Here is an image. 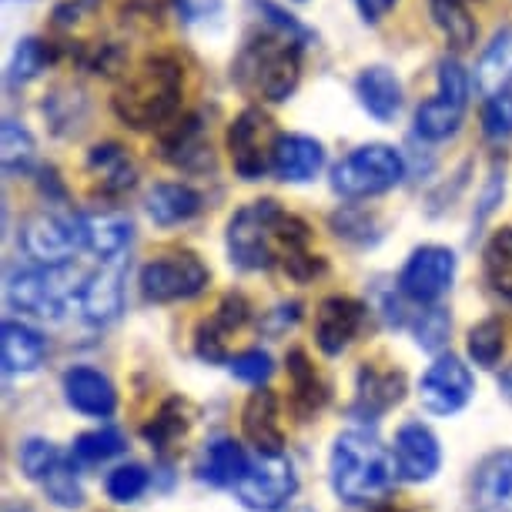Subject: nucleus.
Listing matches in <instances>:
<instances>
[{"label":"nucleus","mask_w":512,"mask_h":512,"mask_svg":"<svg viewBox=\"0 0 512 512\" xmlns=\"http://www.w3.org/2000/svg\"><path fill=\"white\" fill-rule=\"evenodd\" d=\"M44 492H47V499L61 509H81L84 506V492H81V486H77L74 469L67 466V462H61V466L44 479Z\"/></svg>","instance_id":"41"},{"label":"nucleus","mask_w":512,"mask_h":512,"mask_svg":"<svg viewBox=\"0 0 512 512\" xmlns=\"http://www.w3.org/2000/svg\"><path fill=\"white\" fill-rule=\"evenodd\" d=\"M302 47L305 41L265 24L262 31L245 37L235 64H231V81L245 98L282 104L292 98L302 81Z\"/></svg>","instance_id":"2"},{"label":"nucleus","mask_w":512,"mask_h":512,"mask_svg":"<svg viewBox=\"0 0 512 512\" xmlns=\"http://www.w3.org/2000/svg\"><path fill=\"white\" fill-rule=\"evenodd\" d=\"M469 355L482 369H492L502 359V325L496 318H486L469 332Z\"/></svg>","instance_id":"37"},{"label":"nucleus","mask_w":512,"mask_h":512,"mask_svg":"<svg viewBox=\"0 0 512 512\" xmlns=\"http://www.w3.org/2000/svg\"><path fill=\"white\" fill-rule=\"evenodd\" d=\"M355 98H359V104L375 121L389 124L402 111V81L389 67L372 64L355 77Z\"/></svg>","instance_id":"20"},{"label":"nucleus","mask_w":512,"mask_h":512,"mask_svg":"<svg viewBox=\"0 0 512 512\" xmlns=\"http://www.w3.org/2000/svg\"><path fill=\"white\" fill-rule=\"evenodd\" d=\"M17 459H21L24 476L34 479V482H41V486H44V479L64 462V456L57 452V446H54V442H47V439H27Z\"/></svg>","instance_id":"36"},{"label":"nucleus","mask_w":512,"mask_h":512,"mask_svg":"<svg viewBox=\"0 0 512 512\" xmlns=\"http://www.w3.org/2000/svg\"><path fill=\"white\" fill-rule=\"evenodd\" d=\"M472 372L469 365H462L456 355H442L429 365V372L419 382V399L429 412L436 415H456L459 409H466V402L472 399Z\"/></svg>","instance_id":"13"},{"label":"nucleus","mask_w":512,"mask_h":512,"mask_svg":"<svg viewBox=\"0 0 512 512\" xmlns=\"http://www.w3.org/2000/svg\"><path fill=\"white\" fill-rule=\"evenodd\" d=\"M231 375L241 382H251V385H262L268 375H272V359L268 352H245L238 359H231Z\"/></svg>","instance_id":"45"},{"label":"nucleus","mask_w":512,"mask_h":512,"mask_svg":"<svg viewBox=\"0 0 512 512\" xmlns=\"http://www.w3.org/2000/svg\"><path fill=\"white\" fill-rule=\"evenodd\" d=\"M365 322V305L349 295H332L315 312V342L325 355H342Z\"/></svg>","instance_id":"15"},{"label":"nucleus","mask_w":512,"mask_h":512,"mask_svg":"<svg viewBox=\"0 0 512 512\" xmlns=\"http://www.w3.org/2000/svg\"><path fill=\"white\" fill-rule=\"evenodd\" d=\"M429 11H432V21L446 41L456 47V51H466V47L476 44V21H472L466 0H429Z\"/></svg>","instance_id":"33"},{"label":"nucleus","mask_w":512,"mask_h":512,"mask_svg":"<svg viewBox=\"0 0 512 512\" xmlns=\"http://www.w3.org/2000/svg\"><path fill=\"white\" fill-rule=\"evenodd\" d=\"M185 94V67L171 54H151L124 74L121 88L114 91V114L134 131H151L171 121L181 108Z\"/></svg>","instance_id":"3"},{"label":"nucleus","mask_w":512,"mask_h":512,"mask_svg":"<svg viewBox=\"0 0 512 512\" xmlns=\"http://www.w3.org/2000/svg\"><path fill=\"white\" fill-rule=\"evenodd\" d=\"M64 395L77 412L94 415V419L111 415L114 405H118V392L108 382V375H101L98 369H84V365L64 375Z\"/></svg>","instance_id":"22"},{"label":"nucleus","mask_w":512,"mask_h":512,"mask_svg":"<svg viewBox=\"0 0 512 512\" xmlns=\"http://www.w3.org/2000/svg\"><path fill=\"white\" fill-rule=\"evenodd\" d=\"M148 489V472L141 466H121L108 476V496L114 502H134Z\"/></svg>","instance_id":"42"},{"label":"nucleus","mask_w":512,"mask_h":512,"mask_svg":"<svg viewBox=\"0 0 512 512\" xmlns=\"http://www.w3.org/2000/svg\"><path fill=\"white\" fill-rule=\"evenodd\" d=\"M7 512H31V509H27V506H11Z\"/></svg>","instance_id":"50"},{"label":"nucleus","mask_w":512,"mask_h":512,"mask_svg":"<svg viewBox=\"0 0 512 512\" xmlns=\"http://www.w3.org/2000/svg\"><path fill=\"white\" fill-rule=\"evenodd\" d=\"M469 104V74L456 57L439 64V91L415 111V131L425 141H446L459 131Z\"/></svg>","instance_id":"9"},{"label":"nucleus","mask_w":512,"mask_h":512,"mask_svg":"<svg viewBox=\"0 0 512 512\" xmlns=\"http://www.w3.org/2000/svg\"><path fill=\"white\" fill-rule=\"evenodd\" d=\"M77 4H81V7H98L101 0H77Z\"/></svg>","instance_id":"49"},{"label":"nucleus","mask_w":512,"mask_h":512,"mask_svg":"<svg viewBox=\"0 0 512 512\" xmlns=\"http://www.w3.org/2000/svg\"><path fill=\"white\" fill-rule=\"evenodd\" d=\"M121 449H124V439H121V432H114V429L84 432V436H77L74 442V456L81 462H104V459L118 456Z\"/></svg>","instance_id":"40"},{"label":"nucleus","mask_w":512,"mask_h":512,"mask_svg":"<svg viewBox=\"0 0 512 512\" xmlns=\"http://www.w3.org/2000/svg\"><path fill=\"white\" fill-rule=\"evenodd\" d=\"M312 231L302 218L288 215L275 198L251 201L228 221V255L245 272L282 265L285 275L308 282L322 272V258L308 251Z\"/></svg>","instance_id":"1"},{"label":"nucleus","mask_w":512,"mask_h":512,"mask_svg":"<svg viewBox=\"0 0 512 512\" xmlns=\"http://www.w3.org/2000/svg\"><path fill=\"white\" fill-rule=\"evenodd\" d=\"M248 302L241 295H228L225 302L215 308V315L205 318L198 328L195 349L205 362H225L228 359V345L231 338L241 332V325L248 322Z\"/></svg>","instance_id":"17"},{"label":"nucleus","mask_w":512,"mask_h":512,"mask_svg":"<svg viewBox=\"0 0 512 512\" xmlns=\"http://www.w3.org/2000/svg\"><path fill=\"white\" fill-rule=\"evenodd\" d=\"M479 512H512V452H496L476 472Z\"/></svg>","instance_id":"26"},{"label":"nucleus","mask_w":512,"mask_h":512,"mask_svg":"<svg viewBox=\"0 0 512 512\" xmlns=\"http://www.w3.org/2000/svg\"><path fill=\"white\" fill-rule=\"evenodd\" d=\"M161 158L171 161L175 168H185V171H205V168H211V161H215V151H211L205 121H201L198 114H191V118L178 121L175 128H171L161 138Z\"/></svg>","instance_id":"18"},{"label":"nucleus","mask_w":512,"mask_h":512,"mask_svg":"<svg viewBox=\"0 0 512 512\" xmlns=\"http://www.w3.org/2000/svg\"><path fill=\"white\" fill-rule=\"evenodd\" d=\"M88 275H77L74 268H47V265H24L11 268L7 275V298L14 308L31 312L37 318H61L67 305L77 302L81 285Z\"/></svg>","instance_id":"5"},{"label":"nucleus","mask_w":512,"mask_h":512,"mask_svg":"<svg viewBox=\"0 0 512 512\" xmlns=\"http://www.w3.org/2000/svg\"><path fill=\"white\" fill-rule=\"evenodd\" d=\"M185 429H188L185 409H181V402L175 399V402L164 405V409L158 412V419H154L151 425H144V439L154 442L158 449H168L178 436H185Z\"/></svg>","instance_id":"38"},{"label":"nucleus","mask_w":512,"mask_h":512,"mask_svg":"<svg viewBox=\"0 0 512 512\" xmlns=\"http://www.w3.org/2000/svg\"><path fill=\"white\" fill-rule=\"evenodd\" d=\"M288 375H292V405H295V412L302 415V419H308V415L322 409L325 399H328L325 382L315 375V365H308L302 349L288 352Z\"/></svg>","instance_id":"31"},{"label":"nucleus","mask_w":512,"mask_h":512,"mask_svg":"<svg viewBox=\"0 0 512 512\" xmlns=\"http://www.w3.org/2000/svg\"><path fill=\"white\" fill-rule=\"evenodd\" d=\"M405 178L402 151L392 144H362L332 171V188L342 198H375L392 191Z\"/></svg>","instance_id":"6"},{"label":"nucleus","mask_w":512,"mask_h":512,"mask_svg":"<svg viewBox=\"0 0 512 512\" xmlns=\"http://www.w3.org/2000/svg\"><path fill=\"white\" fill-rule=\"evenodd\" d=\"M54 61H57V44L44 41V37H24V41H17L11 64H7V88H24L27 81H34Z\"/></svg>","instance_id":"32"},{"label":"nucleus","mask_w":512,"mask_h":512,"mask_svg":"<svg viewBox=\"0 0 512 512\" xmlns=\"http://www.w3.org/2000/svg\"><path fill=\"white\" fill-rule=\"evenodd\" d=\"M446 338H449V315L442 312V308H429V312L419 315V322H415V342H419L425 352L442 349Z\"/></svg>","instance_id":"43"},{"label":"nucleus","mask_w":512,"mask_h":512,"mask_svg":"<svg viewBox=\"0 0 512 512\" xmlns=\"http://www.w3.org/2000/svg\"><path fill=\"white\" fill-rule=\"evenodd\" d=\"M395 466H399V476L409 482H429L439 472L442 452H439V439L432 436V429H425L422 422H409L399 429L395 436Z\"/></svg>","instance_id":"16"},{"label":"nucleus","mask_w":512,"mask_h":512,"mask_svg":"<svg viewBox=\"0 0 512 512\" xmlns=\"http://www.w3.org/2000/svg\"><path fill=\"white\" fill-rule=\"evenodd\" d=\"M405 395V375L402 372H382V369H372L365 365L359 372V409L369 412V415H379L385 412L389 405L402 402Z\"/></svg>","instance_id":"30"},{"label":"nucleus","mask_w":512,"mask_h":512,"mask_svg":"<svg viewBox=\"0 0 512 512\" xmlns=\"http://www.w3.org/2000/svg\"><path fill=\"white\" fill-rule=\"evenodd\" d=\"M298 476L285 456H258L248 462V472L238 479L235 496L251 512H278L295 496Z\"/></svg>","instance_id":"11"},{"label":"nucleus","mask_w":512,"mask_h":512,"mask_svg":"<svg viewBox=\"0 0 512 512\" xmlns=\"http://www.w3.org/2000/svg\"><path fill=\"white\" fill-rule=\"evenodd\" d=\"M482 134H486L489 141L512 138V91L486 98V104H482Z\"/></svg>","instance_id":"39"},{"label":"nucleus","mask_w":512,"mask_h":512,"mask_svg":"<svg viewBox=\"0 0 512 512\" xmlns=\"http://www.w3.org/2000/svg\"><path fill=\"white\" fill-rule=\"evenodd\" d=\"M375 512H405V509H375Z\"/></svg>","instance_id":"51"},{"label":"nucleus","mask_w":512,"mask_h":512,"mask_svg":"<svg viewBox=\"0 0 512 512\" xmlns=\"http://www.w3.org/2000/svg\"><path fill=\"white\" fill-rule=\"evenodd\" d=\"M325 164V148L315 138H305V134H282L275 148V178L288 181V185H305L312 181Z\"/></svg>","instance_id":"21"},{"label":"nucleus","mask_w":512,"mask_h":512,"mask_svg":"<svg viewBox=\"0 0 512 512\" xmlns=\"http://www.w3.org/2000/svg\"><path fill=\"white\" fill-rule=\"evenodd\" d=\"M47 342L37 328L24 322H4L0 328V362L11 375H27L37 372L44 365Z\"/></svg>","instance_id":"24"},{"label":"nucleus","mask_w":512,"mask_h":512,"mask_svg":"<svg viewBox=\"0 0 512 512\" xmlns=\"http://www.w3.org/2000/svg\"><path fill=\"white\" fill-rule=\"evenodd\" d=\"M251 7H255L258 14H262V21L268 27H275V31H282V34H292L298 37V41H312V31L302 24V21H295V14H288L285 7H278L275 0H251Z\"/></svg>","instance_id":"44"},{"label":"nucleus","mask_w":512,"mask_h":512,"mask_svg":"<svg viewBox=\"0 0 512 512\" xmlns=\"http://www.w3.org/2000/svg\"><path fill=\"white\" fill-rule=\"evenodd\" d=\"M221 7V0H178V11L188 17V21H195V17H208L215 14Z\"/></svg>","instance_id":"46"},{"label":"nucleus","mask_w":512,"mask_h":512,"mask_svg":"<svg viewBox=\"0 0 512 512\" xmlns=\"http://www.w3.org/2000/svg\"><path fill=\"white\" fill-rule=\"evenodd\" d=\"M499 385H502V392H506V395H509V399H512V365H509V369H506V372H502V379H499Z\"/></svg>","instance_id":"48"},{"label":"nucleus","mask_w":512,"mask_h":512,"mask_svg":"<svg viewBox=\"0 0 512 512\" xmlns=\"http://www.w3.org/2000/svg\"><path fill=\"white\" fill-rule=\"evenodd\" d=\"M148 215L154 225L161 228H171V225H181V221H191L205 205V198L198 195L191 185H175V181H164V185H154L148 191Z\"/></svg>","instance_id":"25"},{"label":"nucleus","mask_w":512,"mask_h":512,"mask_svg":"<svg viewBox=\"0 0 512 512\" xmlns=\"http://www.w3.org/2000/svg\"><path fill=\"white\" fill-rule=\"evenodd\" d=\"M355 7H359V14L365 17V21L375 24V21H382V17L392 11L395 0H355Z\"/></svg>","instance_id":"47"},{"label":"nucleus","mask_w":512,"mask_h":512,"mask_svg":"<svg viewBox=\"0 0 512 512\" xmlns=\"http://www.w3.org/2000/svg\"><path fill=\"white\" fill-rule=\"evenodd\" d=\"M88 171L104 195H121L138 181V168L121 144H98L88 154Z\"/></svg>","instance_id":"28"},{"label":"nucleus","mask_w":512,"mask_h":512,"mask_svg":"<svg viewBox=\"0 0 512 512\" xmlns=\"http://www.w3.org/2000/svg\"><path fill=\"white\" fill-rule=\"evenodd\" d=\"M241 429H245V439L258 449V456H282L285 446V432L282 422H278V399L275 392H251V399L245 402V412H241Z\"/></svg>","instance_id":"19"},{"label":"nucleus","mask_w":512,"mask_h":512,"mask_svg":"<svg viewBox=\"0 0 512 512\" xmlns=\"http://www.w3.org/2000/svg\"><path fill=\"white\" fill-rule=\"evenodd\" d=\"M278 141H282V134L262 108L241 111L228 128V154L235 164V175L245 181L265 178L275 164Z\"/></svg>","instance_id":"8"},{"label":"nucleus","mask_w":512,"mask_h":512,"mask_svg":"<svg viewBox=\"0 0 512 512\" xmlns=\"http://www.w3.org/2000/svg\"><path fill=\"white\" fill-rule=\"evenodd\" d=\"M0 158H4V175H27L34 168L37 144L34 134L21 121L4 118V154Z\"/></svg>","instance_id":"34"},{"label":"nucleus","mask_w":512,"mask_h":512,"mask_svg":"<svg viewBox=\"0 0 512 512\" xmlns=\"http://www.w3.org/2000/svg\"><path fill=\"white\" fill-rule=\"evenodd\" d=\"M486 272L502 298H512V228H502L486 245Z\"/></svg>","instance_id":"35"},{"label":"nucleus","mask_w":512,"mask_h":512,"mask_svg":"<svg viewBox=\"0 0 512 512\" xmlns=\"http://www.w3.org/2000/svg\"><path fill=\"white\" fill-rule=\"evenodd\" d=\"M395 456L362 429L342 432L332 446V489L349 506H365L385 496L395 479Z\"/></svg>","instance_id":"4"},{"label":"nucleus","mask_w":512,"mask_h":512,"mask_svg":"<svg viewBox=\"0 0 512 512\" xmlns=\"http://www.w3.org/2000/svg\"><path fill=\"white\" fill-rule=\"evenodd\" d=\"M81 218L91 255H98V262H124V251L134 238L131 221L118 211H91V215Z\"/></svg>","instance_id":"23"},{"label":"nucleus","mask_w":512,"mask_h":512,"mask_svg":"<svg viewBox=\"0 0 512 512\" xmlns=\"http://www.w3.org/2000/svg\"><path fill=\"white\" fill-rule=\"evenodd\" d=\"M476 88L486 98L512 91V27H502L486 44V51H482L476 64Z\"/></svg>","instance_id":"27"},{"label":"nucleus","mask_w":512,"mask_h":512,"mask_svg":"<svg viewBox=\"0 0 512 512\" xmlns=\"http://www.w3.org/2000/svg\"><path fill=\"white\" fill-rule=\"evenodd\" d=\"M124 308V262H101L98 272L84 278L77 312L91 325H108Z\"/></svg>","instance_id":"14"},{"label":"nucleus","mask_w":512,"mask_h":512,"mask_svg":"<svg viewBox=\"0 0 512 512\" xmlns=\"http://www.w3.org/2000/svg\"><path fill=\"white\" fill-rule=\"evenodd\" d=\"M21 248L34 265H47V268L71 265L77 251L88 248V238H84V218L81 215H54V211L31 215L21 225Z\"/></svg>","instance_id":"7"},{"label":"nucleus","mask_w":512,"mask_h":512,"mask_svg":"<svg viewBox=\"0 0 512 512\" xmlns=\"http://www.w3.org/2000/svg\"><path fill=\"white\" fill-rule=\"evenodd\" d=\"M452 278H456V255L442 245H422L405 262L399 275V288L412 302L432 305L452 288Z\"/></svg>","instance_id":"12"},{"label":"nucleus","mask_w":512,"mask_h":512,"mask_svg":"<svg viewBox=\"0 0 512 512\" xmlns=\"http://www.w3.org/2000/svg\"><path fill=\"white\" fill-rule=\"evenodd\" d=\"M248 472V459L235 439H215L208 442L201 456V479L211 486H238V479Z\"/></svg>","instance_id":"29"},{"label":"nucleus","mask_w":512,"mask_h":512,"mask_svg":"<svg viewBox=\"0 0 512 512\" xmlns=\"http://www.w3.org/2000/svg\"><path fill=\"white\" fill-rule=\"evenodd\" d=\"M205 285H208V268L191 251L154 258V262L141 268V295L158 305L195 298L205 292Z\"/></svg>","instance_id":"10"}]
</instances>
